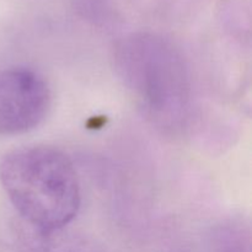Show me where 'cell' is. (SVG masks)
<instances>
[{
    "mask_svg": "<svg viewBox=\"0 0 252 252\" xmlns=\"http://www.w3.org/2000/svg\"><path fill=\"white\" fill-rule=\"evenodd\" d=\"M20 252H107L97 241L66 226L37 230L27 225L19 235Z\"/></svg>",
    "mask_w": 252,
    "mask_h": 252,
    "instance_id": "4",
    "label": "cell"
},
{
    "mask_svg": "<svg viewBox=\"0 0 252 252\" xmlns=\"http://www.w3.org/2000/svg\"><path fill=\"white\" fill-rule=\"evenodd\" d=\"M43 76L29 68L0 71V135H19L38 127L51 107Z\"/></svg>",
    "mask_w": 252,
    "mask_h": 252,
    "instance_id": "3",
    "label": "cell"
},
{
    "mask_svg": "<svg viewBox=\"0 0 252 252\" xmlns=\"http://www.w3.org/2000/svg\"><path fill=\"white\" fill-rule=\"evenodd\" d=\"M118 76L145 115L160 127H181L191 105V79L184 57L158 34L132 33L115 48Z\"/></svg>",
    "mask_w": 252,
    "mask_h": 252,
    "instance_id": "2",
    "label": "cell"
},
{
    "mask_svg": "<svg viewBox=\"0 0 252 252\" xmlns=\"http://www.w3.org/2000/svg\"><path fill=\"white\" fill-rule=\"evenodd\" d=\"M0 182L26 225L37 230L64 228L80 208L75 167L57 148L31 145L10 152L0 162Z\"/></svg>",
    "mask_w": 252,
    "mask_h": 252,
    "instance_id": "1",
    "label": "cell"
}]
</instances>
